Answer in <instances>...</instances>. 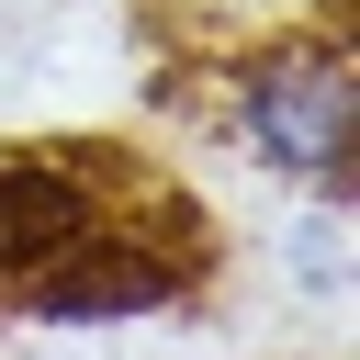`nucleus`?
Instances as JSON below:
<instances>
[{"label": "nucleus", "instance_id": "obj_1", "mask_svg": "<svg viewBox=\"0 0 360 360\" xmlns=\"http://www.w3.org/2000/svg\"><path fill=\"white\" fill-rule=\"evenodd\" d=\"M248 135H259L281 169H304L315 191H349V169H360V90H349V56H338V45L281 56V68L248 90Z\"/></svg>", "mask_w": 360, "mask_h": 360}, {"label": "nucleus", "instance_id": "obj_3", "mask_svg": "<svg viewBox=\"0 0 360 360\" xmlns=\"http://www.w3.org/2000/svg\"><path fill=\"white\" fill-rule=\"evenodd\" d=\"M180 281H191V259H180V248H158V236H79L68 259H45V270L22 281V315H56V326H112V315L169 304Z\"/></svg>", "mask_w": 360, "mask_h": 360}, {"label": "nucleus", "instance_id": "obj_2", "mask_svg": "<svg viewBox=\"0 0 360 360\" xmlns=\"http://www.w3.org/2000/svg\"><path fill=\"white\" fill-rule=\"evenodd\" d=\"M112 158L90 146H0V281H34L45 259H68L101 225Z\"/></svg>", "mask_w": 360, "mask_h": 360}]
</instances>
